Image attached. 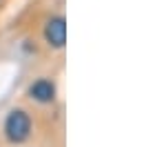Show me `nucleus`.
Instances as JSON below:
<instances>
[{"label": "nucleus", "mask_w": 144, "mask_h": 147, "mask_svg": "<svg viewBox=\"0 0 144 147\" xmlns=\"http://www.w3.org/2000/svg\"><path fill=\"white\" fill-rule=\"evenodd\" d=\"M45 38L47 42L51 47H64V42H67V22H64V18H51L49 22H47L45 27Z\"/></svg>", "instance_id": "obj_2"}, {"label": "nucleus", "mask_w": 144, "mask_h": 147, "mask_svg": "<svg viewBox=\"0 0 144 147\" xmlns=\"http://www.w3.org/2000/svg\"><path fill=\"white\" fill-rule=\"evenodd\" d=\"M5 131H7V138L11 143L27 140L29 134H31V118H29V114L22 109L9 111V116L5 120Z\"/></svg>", "instance_id": "obj_1"}, {"label": "nucleus", "mask_w": 144, "mask_h": 147, "mask_svg": "<svg viewBox=\"0 0 144 147\" xmlns=\"http://www.w3.org/2000/svg\"><path fill=\"white\" fill-rule=\"evenodd\" d=\"M29 96L38 102H51L55 98V85L51 80L40 78V80H36V83L29 87Z\"/></svg>", "instance_id": "obj_3"}]
</instances>
